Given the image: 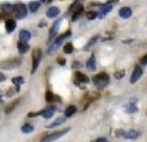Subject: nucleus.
Listing matches in <instances>:
<instances>
[{"instance_id":"f257e3e1","label":"nucleus","mask_w":147,"mask_h":142,"mask_svg":"<svg viewBox=\"0 0 147 142\" xmlns=\"http://www.w3.org/2000/svg\"><path fill=\"white\" fill-rule=\"evenodd\" d=\"M92 80H93L94 87H96L98 91H101V90L105 89L109 85L110 77H109V75L107 73H99L98 75L94 76L93 78H92Z\"/></svg>"},{"instance_id":"bb28decb","label":"nucleus","mask_w":147,"mask_h":142,"mask_svg":"<svg viewBox=\"0 0 147 142\" xmlns=\"http://www.w3.org/2000/svg\"><path fill=\"white\" fill-rule=\"evenodd\" d=\"M98 35H96V36H94V37H92V38L90 39V41L88 42V43H87L86 46L84 47V50L90 49L92 46H94V45L96 43V41H98Z\"/></svg>"},{"instance_id":"6e6552de","label":"nucleus","mask_w":147,"mask_h":142,"mask_svg":"<svg viewBox=\"0 0 147 142\" xmlns=\"http://www.w3.org/2000/svg\"><path fill=\"white\" fill-rule=\"evenodd\" d=\"M63 20L61 19H59L58 20L55 24L52 26V27L50 28V31H49V39H48V41H47V43H51L52 41H53V39L55 38V37L57 36V33H58V31H59V26H61V22Z\"/></svg>"},{"instance_id":"7ed1b4c3","label":"nucleus","mask_w":147,"mask_h":142,"mask_svg":"<svg viewBox=\"0 0 147 142\" xmlns=\"http://www.w3.org/2000/svg\"><path fill=\"white\" fill-rule=\"evenodd\" d=\"M41 58H42V51L41 49L39 48H35L32 52V68L30 73L33 74L35 73L37 68L39 66V63L41 61Z\"/></svg>"},{"instance_id":"f3484780","label":"nucleus","mask_w":147,"mask_h":142,"mask_svg":"<svg viewBox=\"0 0 147 142\" xmlns=\"http://www.w3.org/2000/svg\"><path fill=\"white\" fill-rule=\"evenodd\" d=\"M136 99L134 98H131V101H129V105L127 106L126 108V111L128 112V113L129 114H134L136 113V112H138V106H136Z\"/></svg>"},{"instance_id":"6ab92c4d","label":"nucleus","mask_w":147,"mask_h":142,"mask_svg":"<svg viewBox=\"0 0 147 142\" xmlns=\"http://www.w3.org/2000/svg\"><path fill=\"white\" fill-rule=\"evenodd\" d=\"M19 37H20V41H22V42H28L29 40H30V38H31V33H30V32H29L28 30H26V29H22V30L20 31Z\"/></svg>"},{"instance_id":"4c0bfd02","label":"nucleus","mask_w":147,"mask_h":142,"mask_svg":"<svg viewBox=\"0 0 147 142\" xmlns=\"http://www.w3.org/2000/svg\"><path fill=\"white\" fill-rule=\"evenodd\" d=\"M5 80H6V77H5V75L3 73H0V83H1V82H4Z\"/></svg>"},{"instance_id":"4468645a","label":"nucleus","mask_w":147,"mask_h":142,"mask_svg":"<svg viewBox=\"0 0 147 142\" xmlns=\"http://www.w3.org/2000/svg\"><path fill=\"white\" fill-rule=\"evenodd\" d=\"M17 48H18L19 52H20V54L24 55V54H26L27 52L29 51L30 47H29V45L27 44V42L19 41L18 43H17Z\"/></svg>"},{"instance_id":"4be33fe9","label":"nucleus","mask_w":147,"mask_h":142,"mask_svg":"<svg viewBox=\"0 0 147 142\" xmlns=\"http://www.w3.org/2000/svg\"><path fill=\"white\" fill-rule=\"evenodd\" d=\"M77 111V107L74 106V105H69L67 108L65 109V111H64V115H65L66 118H69V117H71L73 114H75Z\"/></svg>"},{"instance_id":"393cba45","label":"nucleus","mask_w":147,"mask_h":142,"mask_svg":"<svg viewBox=\"0 0 147 142\" xmlns=\"http://www.w3.org/2000/svg\"><path fill=\"white\" fill-rule=\"evenodd\" d=\"M2 11L4 12L5 14H10L13 12L14 10V5L10 4V3H6V4H3L2 5Z\"/></svg>"},{"instance_id":"e433bc0d","label":"nucleus","mask_w":147,"mask_h":142,"mask_svg":"<svg viewBox=\"0 0 147 142\" xmlns=\"http://www.w3.org/2000/svg\"><path fill=\"white\" fill-rule=\"evenodd\" d=\"M94 141H96V142H106L107 138L106 137H99V138H96Z\"/></svg>"},{"instance_id":"9b49d317","label":"nucleus","mask_w":147,"mask_h":142,"mask_svg":"<svg viewBox=\"0 0 147 142\" xmlns=\"http://www.w3.org/2000/svg\"><path fill=\"white\" fill-rule=\"evenodd\" d=\"M112 9H113V5L112 4H105V5H102L101 6L100 10L98 12V19H103L104 17L106 16L107 14L109 13V12L112 11Z\"/></svg>"},{"instance_id":"ddd939ff","label":"nucleus","mask_w":147,"mask_h":142,"mask_svg":"<svg viewBox=\"0 0 147 142\" xmlns=\"http://www.w3.org/2000/svg\"><path fill=\"white\" fill-rule=\"evenodd\" d=\"M16 26H17V22L16 21H14V20L8 19L5 22V28H6L7 33H9V34L12 33V32L16 29Z\"/></svg>"},{"instance_id":"a211bd4d","label":"nucleus","mask_w":147,"mask_h":142,"mask_svg":"<svg viewBox=\"0 0 147 142\" xmlns=\"http://www.w3.org/2000/svg\"><path fill=\"white\" fill-rule=\"evenodd\" d=\"M56 111H57V107L51 106L50 108L46 109V110H43V112H42V117L45 119H51L52 117L54 116V114Z\"/></svg>"},{"instance_id":"c756f323","label":"nucleus","mask_w":147,"mask_h":142,"mask_svg":"<svg viewBox=\"0 0 147 142\" xmlns=\"http://www.w3.org/2000/svg\"><path fill=\"white\" fill-rule=\"evenodd\" d=\"M12 83L14 85H20V86H22V84L24 83V80L22 77H14V78H12Z\"/></svg>"},{"instance_id":"412c9836","label":"nucleus","mask_w":147,"mask_h":142,"mask_svg":"<svg viewBox=\"0 0 147 142\" xmlns=\"http://www.w3.org/2000/svg\"><path fill=\"white\" fill-rule=\"evenodd\" d=\"M65 123V118H63V117H59V118H58L57 120H55L53 123L50 124L47 126V128L48 129H54V128H57V127L61 126V125H63Z\"/></svg>"},{"instance_id":"c03bdc74","label":"nucleus","mask_w":147,"mask_h":142,"mask_svg":"<svg viewBox=\"0 0 147 142\" xmlns=\"http://www.w3.org/2000/svg\"><path fill=\"white\" fill-rule=\"evenodd\" d=\"M2 102V96H1V94H0V103Z\"/></svg>"},{"instance_id":"c85d7f7f","label":"nucleus","mask_w":147,"mask_h":142,"mask_svg":"<svg viewBox=\"0 0 147 142\" xmlns=\"http://www.w3.org/2000/svg\"><path fill=\"white\" fill-rule=\"evenodd\" d=\"M18 103H19V100H15L14 102H12L11 104H9V105L7 106L6 110H5V113H6V114L11 113V112L13 111L15 108H16V106L18 105Z\"/></svg>"},{"instance_id":"dca6fc26","label":"nucleus","mask_w":147,"mask_h":142,"mask_svg":"<svg viewBox=\"0 0 147 142\" xmlns=\"http://www.w3.org/2000/svg\"><path fill=\"white\" fill-rule=\"evenodd\" d=\"M131 14H133V12L129 7H123L119 10V16L122 19H129L131 16Z\"/></svg>"},{"instance_id":"a878e982","label":"nucleus","mask_w":147,"mask_h":142,"mask_svg":"<svg viewBox=\"0 0 147 142\" xmlns=\"http://www.w3.org/2000/svg\"><path fill=\"white\" fill-rule=\"evenodd\" d=\"M21 129L24 133H30L32 131H34V127L31 126L30 124H26L22 127Z\"/></svg>"},{"instance_id":"f03ea898","label":"nucleus","mask_w":147,"mask_h":142,"mask_svg":"<svg viewBox=\"0 0 147 142\" xmlns=\"http://www.w3.org/2000/svg\"><path fill=\"white\" fill-rule=\"evenodd\" d=\"M22 65V59L19 58H15L11 59H6V61L0 62V68L4 70H12V69L19 68Z\"/></svg>"},{"instance_id":"ea45409f","label":"nucleus","mask_w":147,"mask_h":142,"mask_svg":"<svg viewBox=\"0 0 147 142\" xmlns=\"http://www.w3.org/2000/svg\"><path fill=\"white\" fill-rule=\"evenodd\" d=\"M118 1H119V0H108L106 4H112V5H113L114 3H116V2H118Z\"/></svg>"},{"instance_id":"7c9ffc66","label":"nucleus","mask_w":147,"mask_h":142,"mask_svg":"<svg viewBox=\"0 0 147 142\" xmlns=\"http://www.w3.org/2000/svg\"><path fill=\"white\" fill-rule=\"evenodd\" d=\"M87 19L90 20V21H92V20H94L98 17V12H94V11H90L87 13Z\"/></svg>"},{"instance_id":"423d86ee","label":"nucleus","mask_w":147,"mask_h":142,"mask_svg":"<svg viewBox=\"0 0 147 142\" xmlns=\"http://www.w3.org/2000/svg\"><path fill=\"white\" fill-rule=\"evenodd\" d=\"M69 131H70V129L68 128V129H63V131H56V133H53L49 134V135H47L46 137H43L41 139V141H54V140H56V139L61 138V136L64 135V134H66Z\"/></svg>"},{"instance_id":"1a4fd4ad","label":"nucleus","mask_w":147,"mask_h":142,"mask_svg":"<svg viewBox=\"0 0 147 142\" xmlns=\"http://www.w3.org/2000/svg\"><path fill=\"white\" fill-rule=\"evenodd\" d=\"M90 82L89 77L85 75L83 73H80L79 71L75 72V80H74V84L77 87H81V84H88Z\"/></svg>"},{"instance_id":"f704fd0d","label":"nucleus","mask_w":147,"mask_h":142,"mask_svg":"<svg viewBox=\"0 0 147 142\" xmlns=\"http://www.w3.org/2000/svg\"><path fill=\"white\" fill-rule=\"evenodd\" d=\"M146 62H147V55H144V56L140 59V63L142 64V65L145 66L146 65Z\"/></svg>"},{"instance_id":"2f4dec72","label":"nucleus","mask_w":147,"mask_h":142,"mask_svg":"<svg viewBox=\"0 0 147 142\" xmlns=\"http://www.w3.org/2000/svg\"><path fill=\"white\" fill-rule=\"evenodd\" d=\"M124 76H125V70H119L114 73V77H115L117 80H120Z\"/></svg>"},{"instance_id":"b1692460","label":"nucleus","mask_w":147,"mask_h":142,"mask_svg":"<svg viewBox=\"0 0 147 142\" xmlns=\"http://www.w3.org/2000/svg\"><path fill=\"white\" fill-rule=\"evenodd\" d=\"M45 98H46L47 102L53 103V102H56V94H54L51 91H47L45 94Z\"/></svg>"},{"instance_id":"58836bf2","label":"nucleus","mask_w":147,"mask_h":142,"mask_svg":"<svg viewBox=\"0 0 147 142\" xmlns=\"http://www.w3.org/2000/svg\"><path fill=\"white\" fill-rule=\"evenodd\" d=\"M52 1H53V0H40L41 3H44V4H49V3H51Z\"/></svg>"},{"instance_id":"cd10ccee","label":"nucleus","mask_w":147,"mask_h":142,"mask_svg":"<svg viewBox=\"0 0 147 142\" xmlns=\"http://www.w3.org/2000/svg\"><path fill=\"white\" fill-rule=\"evenodd\" d=\"M73 51H74V47H73V45H72V43H67V44L64 45L63 52L65 54L70 55V54L73 53Z\"/></svg>"},{"instance_id":"5701e85b","label":"nucleus","mask_w":147,"mask_h":142,"mask_svg":"<svg viewBox=\"0 0 147 142\" xmlns=\"http://www.w3.org/2000/svg\"><path fill=\"white\" fill-rule=\"evenodd\" d=\"M29 10H30L31 13H36L37 11H38V9L40 8V2L38 1H32L29 3Z\"/></svg>"},{"instance_id":"a19ab883","label":"nucleus","mask_w":147,"mask_h":142,"mask_svg":"<svg viewBox=\"0 0 147 142\" xmlns=\"http://www.w3.org/2000/svg\"><path fill=\"white\" fill-rule=\"evenodd\" d=\"M131 42H134V40H133V39H129V40H125V41H123V43L129 44V43H131Z\"/></svg>"},{"instance_id":"aec40b11","label":"nucleus","mask_w":147,"mask_h":142,"mask_svg":"<svg viewBox=\"0 0 147 142\" xmlns=\"http://www.w3.org/2000/svg\"><path fill=\"white\" fill-rule=\"evenodd\" d=\"M71 35H72V32H71L70 29H68V30H66L65 32H64V33L61 34V35H59V37H57L56 40H55V42L61 45V43H63V42L65 40V39L69 38V37H70Z\"/></svg>"},{"instance_id":"37998d69","label":"nucleus","mask_w":147,"mask_h":142,"mask_svg":"<svg viewBox=\"0 0 147 142\" xmlns=\"http://www.w3.org/2000/svg\"><path fill=\"white\" fill-rule=\"evenodd\" d=\"M99 5H101V4H99V3H91V6H99Z\"/></svg>"},{"instance_id":"0eeeda50","label":"nucleus","mask_w":147,"mask_h":142,"mask_svg":"<svg viewBox=\"0 0 147 142\" xmlns=\"http://www.w3.org/2000/svg\"><path fill=\"white\" fill-rule=\"evenodd\" d=\"M143 74V69L142 67H141L139 64H136L134 65V69L133 71V73H131V79H129V81H131V84H134L136 83L139 79L141 78V76H142Z\"/></svg>"},{"instance_id":"c9c22d12","label":"nucleus","mask_w":147,"mask_h":142,"mask_svg":"<svg viewBox=\"0 0 147 142\" xmlns=\"http://www.w3.org/2000/svg\"><path fill=\"white\" fill-rule=\"evenodd\" d=\"M13 91H14V90L11 88V89H10L9 91H8V93L6 94V96H8V98H9V96H14V94L16 93V92H13Z\"/></svg>"},{"instance_id":"39448f33","label":"nucleus","mask_w":147,"mask_h":142,"mask_svg":"<svg viewBox=\"0 0 147 142\" xmlns=\"http://www.w3.org/2000/svg\"><path fill=\"white\" fill-rule=\"evenodd\" d=\"M115 134L118 138L124 137V138H129V139H136L140 135V133H139L138 131H134V129H131V131H124L123 129H117Z\"/></svg>"},{"instance_id":"72a5a7b5","label":"nucleus","mask_w":147,"mask_h":142,"mask_svg":"<svg viewBox=\"0 0 147 142\" xmlns=\"http://www.w3.org/2000/svg\"><path fill=\"white\" fill-rule=\"evenodd\" d=\"M58 63L61 66H64L66 64V59H63V58H59V59H58Z\"/></svg>"},{"instance_id":"473e14b6","label":"nucleus","mask_w":147,"mask_h":142,"mask_svg":"<svg viewBox=\"0 0 147 142\" xmlns=\"http://www.w3.org/2000/svg\"><path fill=\"white\" fill-rule=\"evenodd\" d=\"M71 67H72L73 69L82 68V67H83V63H82V62H80V61H74L73 62H72Z\"/></svg>"},{"instance_id":"20e7f679","label":"nucleus","mask_w":147,"mask_h":142,"mask_svg":"<svg viewBox=\"0 0 147 142\" xmlns=\"http://www.w3.org/2000/svg\"><path fill=\"white\" fill-rule=\"evenodd\" d=\"M13 12L15 13V16L18 20H22L27 16V8L24 4L19 3L14 5Z\"/></svg>"},{"instance_id":"79ce46f5","label":"nucleus","mask_w":147,"mask_h":142,"mask_svg":"<svg viewBox=\"0 0 147 142\" xmlns=\"http://www.w3.org/2000/svg\"><path fill=\"white\" fill-rule=\"evenodd\" d=\"M46 26V24H45V22H42V24H41V22H40V24H39V27H43V26Z\"/></svg>"},{"instance_id":"f8f14e48","label":"nucleus","mask_w":147,"mask_h":142,"mask_svg":"<svg viewBox=\"0 0 147 142\" xmlns=\"http://www.w3.org/2000/svg\"><path fill=\"white\" fill-rule=\"evenodd\" d=\"M86 66H87V69H88L89 71H96V56H94V54H92L91 55V58L88 59V61H87L86 63Z\"/></svg>"},{"instance_id":"9d476101","label":"nucleus","mask_w":147,"mask_h":142,"mask_svg":"<svg viewBox=\"0 0 147 142\" xmlns=\"http://www.w3.org/2000/svg\"><path fill=\"white\" fill-rule=\"evenodd\" d=\"M74 8L75 9H74L73 13H72V16H71L72 22H76L77 20L82 16V13H83V11H84V7H83V5H82V3L77 4Z\"/></svg>"},{"instance_id":"2eb2a0df","label":"nucleus","mask_w":147,"mask_h":142,"mask_svg":"<svg viewBox=\"0 0 147 142\" xmlns=\"http://www.w3.org/2000/svg\"><path fill=\"white\" fill-rule=\"evenodd\" d=\"M59 13H61V10L58 7H51L46 11V16L48 17L49 19H54L56 18L57 16H59Z\"/></svg>"}]
</instances>
